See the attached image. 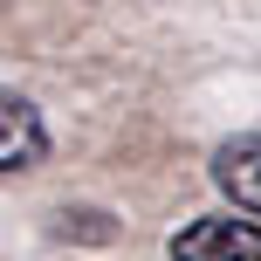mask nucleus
<instances>
[{
  "label": "nucleus",
  "instance_id": "obj_3",
  "mask_svg": "<svg viewBox=\"0 0 261 261\" xmlns=\"http://www.w3.org/2000/svg\"><path fill=\"white\" fill-rule=\"evenodd\" d=\"M41 151H48L41 110L28 103V96H7V103H0V172H35Z\"/></svg>",
  "mask_w": 261,
  "mask_h": 261
},
{
  "label": "nucleus",
  "instance_id": "obj_1",
  "mask_svg": "<svg viewBox=\"0 0 261 261\" xmlns=\"http://www.w3.org/2000/svg\"><path fill=\"white\" fill-rule=\"evenodd\" d=\"M172 261H261V220L254 213H199L172 234Z\"/></svg>",
  "mask_w": 261,
  "mask_h": 261
},
{
  "label": "nucleus",
  "instance_id": "obj_2",
  "mask_svg": "<svg viewBox=\"0 0 261 261\" xmlns=\"http://www.w3.org/2000/svg\"><path fill=\"white\" fill-rule=\"evenodd\" d=\"M213 186L234 199V213H254L261 220V130L213 151Z\"/></svg>",
  "mask_w": 261,
  "mask_h": 261
}]
</instances>
